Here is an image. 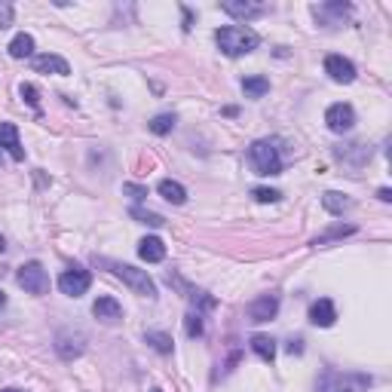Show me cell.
<instances>
[{"label":"cell","mask_w":392,"mask_h":392,"mask_svg":"<svg viewBox=\"0 0 392 392\" xmlns=\"http://www.w3.org/2000/svg\"><path fill=\"white\" fill-rule=\"evenodd\" d=\"M374 386L371 374H359V371H322L316 380V392H368Z\"/></svg>","instance_id":"6da1fadb"},{"label":"cell","mask_w":392,"mask_h":392,"mask_svg":"<svg viewBox=\"0 0 392 392\" xmlns=\"http://www.w3.org/2000/svg\"><path fill=\"white\" fill-rule=\"evenodd\" d=\"M215 43H218V49L224 56H249L252 49H257V34L252 28H242V25H227V28H218L215 31Z\"/></svg>","instance_id":"7a4b0ae2"},{"label":"cell","mask_w":392,"mask_h":392,"mask_svg":"<svg viewBox=\"0 0 392 392\" xmlns=\"http://www.w3.org/2000/svg\"><path fill=\"white\" fill-rule=\"evenodd\" d=\"M105 267H110V273L117 276V279L126 282L132 292L141 294V297H148V301H153L157 297V282L148 276V270H138V267H132V264H113V261H101Z\"/></svg>","instance_id":"3957f363"},{"label":"cell","mask_w":392,"mask_h":392,"mask_svg":"<svg viewBox=\"0 0 392 392\" xmlns=\"http://www.w3.org/2000/svg\"><path fill=\"white\" fill-rule=\"evenodd\" d=\"M249 163L257 175H282V157L273 141H254L249 148Z\"/></svg>","instance_id":"277c9868"},{"label":"cell","mask_w":392,"mask_h":392,"mask_svg":"<svg viewBox=\"0 0 392 392\" xmlns=\"http://www.w3.org/2000/svg\"><path fill=\"white\" fill-rule=\"evenodd\" d=\"M16 282L22 285L28 294H46L49 292V273L43 270V264L40 261H28V264L19 267Z\"/></svg>","instance_id":"5b68a950"},{"label":"cell","mask_w":392,"mask_h":392,"mask_svg":"<svg viewBox=\"0 0 392 392\" xmlns=\"http://www.w3.org/2000/svg\"><path fill=\"white\" fill-rule=\"evenodd\" d=\"M56 353L58 359H65V362H74L86 353V334L83 331H74V328H65V331L56 334Z\"/></svg>","instance_id":"8992f818"},{"label":"cell","mask_w":392,"mask_h":392,"mask_svg":"<svg viewBox=\"0 0 392 392\" xmlns=\"http://www.w3.org/2000/svg\"><path fill=\"white\" fill-rule=\"evenodd\" d=\"M89 285H92V273L83 270V267H68V270L58 276V288H61V294H68V297H83L89 292Z\"/></svg>","instance_id":"52a82bcc"},{"label":"cell","mask_w":392,"mask_h":392,"mask_svg":"<svg viewBox=\"0 0 392 392\" xmlns=\"http://www.w3.org/2000/svg\"><path fill=\"white\" fill-rule=\"evenodd\" d=\"M325 123L328 129L337 132V135H344V132H349L356 126V110L353 105H346V101H337V105H331L325 110Z\"/></svg>","instance_id":"ba28073f"},{"label":"cell","mask_w":392,"mask_h":392,"mask_svg":"<svg viewBox=\"0 0 392 392\" xmlns=\"http://www.w3.org/2000/svg\"><path fill=\"white\" fill-rule=\"evenodd\" d=\"M276 313H279V294H261L249 304L252 322H270V319H276Z\"/></svg>","instance_id":"9c48e42d"},{"label":"cell","mask_w":392,"mask_h":392,"mask_svg":"<svg viewBox=\"0 0 392 392\" xmlns=\"http://www.w3.org/2000/svg\"><path fill=\"white\" fill-rule=\"evenodd\" d=\"M325 74L334 80V83H353L356 80V65L344 56H328L325 58Z\"/></svg>","instance_id":"30bf717a"},{"label":"cell","mask_w":392,"mask_h":392,"mask_svg":"<svg viewBox=\"0 0 392 392\" xmlns=\"http://www.w3.org/2000/svg\"><path fill=\"white\" fill-rule=\"evenodd\" d=\"M313 16H316V22H322V25H344V19L353 16V6L349 4H319V6H313Z\"/></svg>","instance_id":"8fae6325"},{"label":"cell","mask_w":392,"mask_h":392,"mask_svg":"<svg viewBox=\"0 0 392 392\" xmlns=\"http://www.w3.org/2000/svg\"><path fill=\"white\" fill-rule=\"evenodd\" d=\"M221 9L227 16H233V19H242V22L270 13V6H267V4H249V0H245V4H242V0H227V4H221Z\"/></svg>","instance_id":"7c38bea8"},{"label":"cell","mask_w":392,"mask_h":392,"mask_svg":"<svg viewBox=\"0 0 392 392\" xmlns=\"http://www.w3.org/2000/svg\"><path fill=\"white\" fill-rule=\"evenodd\" d=\"M0 148H4L16 163L25 160V148H22V141H19L16 123H0Z\"/></svg>","instance_id":"4fadbf2b"},{"label":"cell","mask_w":392,"mask_h":392,"mask_svg":"<svg viewBox=\"0 0 392 392\" xmlns=\"http://www.w3.org/2000/svg\"><path fill=\"white\" fill-rule=\"evenodd\" d=\"M309 322H313L316 328H331V325L337 322V309H334V304L328 301V297L316 301L313 306H309Z\"/></svg>","instance_id":"5bb4252c"},{"label":"cell","mask_w":392,"mask_h":392,"mask_svg":"<svg viewBox=\"0 0 392 392\" xmlns=\"http://www.w3.org/2000/svg\"><path fill=\"white\" fill-rule=\"evenodd\" d=\"M34 71L37 74H56V77H68L71 74V65L61 56H53V53H46V56H37L34 58Z\"/></svg>","instance_id":"9a60e30c"},{"label":"cell","mask_w":392,"mask_h":392,"mask_svg":"<svg viewBox=\"0 0 392 392\" xmlns=\"http://www.w3.org/2000/svg\"><path fill=\"white\" fill-rule=\"evenodd\" d=\"M138 257L148 264H160L163 257H166V245H163L160 236H144L138 242Z\"/></svg>","instance_id":"2e32d148"},{"label":"cell","mask_w":392,"mask_h":392,"mask_svg":"<svg viewBox=\"0 0 392 392\" xmlns=\"http://www.w3.org/2000/svg\"><path fill=\"white\" fill-rule=\"evenodd\" d=\"M92 316L101 319V322H120L123 306H120V301H113V297H98V301L92 304Z\"/></svg>","instance_id":"e0dca14e"},{"label":"cell","mask_w":392,"mask_h":392,"mask_svg":"<svg viewBox=\"0 0 392 392\" xmlns=\"http://www.w3.org/2000/svg\"><path fill=\"white\" fill-rule=\"evenodd\" d=\"M157 190H160L163 200L172 202V205H184V202H187V190H184V184L172 181V178H163Z\"/></svg>","instance_id":"ac0fdd59"},{"label":"cell","mask_w":392,"mask_h":392,"mask_svg":"<svg viewBox=\"0 0 392 392\" xmlns=\"http://www.w3.org/2000/svg\"><path fill=\"white\" fill-rule=\"evenodd\" d=\"M322 205H325V212H331V215H344L353 209V196H346V193H337V190H328L322 196Z\"/></svg>","instance_id":"d6986e66"},{"label":"cell","mask_w":392,"mask_h":392,"mask_svg":"<svg viewBox=\"0 0 392 392\" xmlns=\"http://www.w3.org/2000/svg\"><path fill=\"white\" fill-rule=\"evenodd\" d=\"M252 349H254V356L261 359V362H273V359H276V340L267 337V334H254L252 337Z\"/></svg>","instance_id":"ffe728a7"},{"label":"cell","mask_w":392,"mask_h":392,"mask_svg":"<svg viewBox=\"0 0 392 392\" xmlns=\"http://www.w3.org/2000/svg\"><path fill=\"white\" fill-rule=\"evenodd\" d=\"M6 49H9V56H13V58H28L31 53H34V37H31V34H16L13 43H9Z\"/></svg>","instance_id":"44dd1931"},{"label":"cell","mask_w":392,"mask_h":392,"mask_svg":"<svg viewBox=\"0 0 392 392\" xmlns=\"http://www.w3.org/2000/svg\"><path fill=\"white\" fill-rule=\"evenodd\" d=\"M242 92L249 98H264L267 92H270V80H267V77H245L242 80Z\"/></svg>","instance_id":"7402d4cb"},{"label":"cell","mask_w":392,"mask_h":392,"mask_svg":"<svg viewBox=\"0 0 392 392\" xmlns=\"http://www.w3.org/2000/svg\"><path fill=\"white\" fill-rule=\"evenodd\" d=\"M144 344H150L157 353H163V356H169L172 349H175V344H172V334H166V331H148L144 334Z\"/></svg>","instance_id":"603a6c76"},{"label":"cell","mask_w":392,"mask_h":392,"mask_svg":"<svg viewBox=\"0 0 392 392\" xmlns=\"http://www.w3.org/2000/svg\"><path fill=\"white\" fill-rule=\"evenodd\" d=\"M175 123H178V117H175V113H157V117H153L148 126H150L153 135H169V132L175 129Z\"/></svg>","instance_id":"cb8c5ba5"},{"label":"cell","mask_w":392,"mask_h":392,"mask_svg":"<svg viewBox=\"0 0 392 392\" xmlns=\"http://www.w3.org/2000/svg\"><path fill=\"white\" fill-rule=\"evenodd\" d=\"M129 218H135L138 224H148V227H163V224H166L163 215L148 212V209H138V205H132V209H129Z\"/></svg>","instance_id":"d4e9b609"},{"label":"cell","mask_w":392,"mask_h":392,"mask_svg":"<svg viewBox=\"0 0 392 392\" xmlns=\"http://www.w3.org/2000/svg\"><path fill=\"white\" fill-rule=\"evenodd\" d=\"M184 331H187V337H202L205 325H202V316L200 313H187V319H184Z\"/></svg>","instance_id":"484cf974"},{"label":"cell","mask_w":392,"mask_h":392,"mask_svg":"<svg viewBox=\"0 0 392 392\" xmlns=\"http://www.w3.org/2000/svg\"><path fill=\"white\" fill-rule=\"evenodd\" d=\"M349 233H356V227H337V230L325 233V236H319V239H316L313 245H325V242H331V239H340V236H349Z\"/></svg>","instance_id":"4316f807"},{"label":"cell","mask_w":392,"mask_h":392,"mask_svg":"<svg viewBox=\"0 0 392 392\" xmlns=\"http://www.w3.org/2000/svg\"><path fill=\"white\" fill-rule=\"evenodd\" d=\"M252 196H254L257 202H276L282 193H279V190H270V187H254V190H252Z\"/></svg>","instance_id":"83f0119b"},{"label":"cell","mask_w":392,"mask_h":392,"mask_svg":"<svg viewBox=\"0 0 392 392\" xmlns=\"http://www.w3.org/2000/svg\"><path fill=\"white\" fill-rule=\"evenodd\" d=\"M13 16H16V9H13V4H6V0H0V31H4V28H9V25H13Z\"/></svg>","instance_id":"f1b7e54d"},{"label":"cell","mask_w":392,"mask_h":392,"mask_svg":"<svg viewBox=\"0 0 392 392\" xmlns=\"http://www.w3.org/2000/svg\"><path fill=\"white\" fill-rule=\"evenodd\" d=\"M19 92H22V98L28 101L31 108H37V101H40V92H37L34 86H31V83H22V86H19Z\"/></svg>","instance_id":"f546056e"},{"label":"cell","mask_w":392,"mask_h":392,"mask_svg":"<svg viewBox=\"0 0 392 392\" xmlns=\"http://www.w3.org/2000/svg\"><path fill=\"white\" fill-rule=\"evenodd\" d=\"M123 193L135 196V200H144V196H148V187H141V184H123Z\"/></svg>","instance_id":"4dcf8cb0"},{"label":"cell","mask_w":392,"mask_h":392,"mask_svg":"<svg viewBox=\"0 0 392 392\" xmlns=\"http://www.w3.org/2000/svg\"><path fill=\"white\" fill-rule=\"evenodd\" d=\"M288 353H292V356H294V353H304V340H301V337L292 340V344H288Z\"/></svg>","instance_id":"1f68e13d"},{"label":"cell","mask_w":392,"mask_h":392,"mask_svg":"<svg viewBox=\"0 0 392 392\" xmlns=\"http://www.w3.org/2000/svg\"><path fill=\"white\" fill-rule=\"evenodd\" d=\"M377 196H380V200H383V202H389V200H392V190H389V187H383V190H380Z\"/></svg>","instance_id":"d6a6232c"},{"label":"cell","mask_w":392,"mask_h":392,"mask_svg":"<svg viewBox=\"0 0 392 392\" xmlns=\"http://www.w3.org/2000/svg\"><path fill=\"white\" fill-rule=\"evenodd\" d=\"M4 306H6V294H4V292H0V309H4Z\"/></svg>","instance_id":"836d02e7"},{"label":"cell","mask_w":392,"mask_h":392,"mask_svg":"<svg viewBox=\"0 0 392 392\" xmlns=\"http://www.w3.org/2000/svg\"><path fill=\"white\" fill-rule=\"evenodd\" d=\"M0 392H22V389H0Z\"/></svg>","instance_id":"e575fe53"},{"label":"cell","mask_w":392,"mask_h":392,"mask_svg":"<svg viewBox=\"0 0 392 392\" xmlns=\"http://www.w3.org/2000/svg\"><path fill=\"white\" fill-rule=\"evenodd\" d=\"M4 249H6V245H4V239H0V252H4Z\"/></svg>","instance_id":"d590c367"}]
</instances>
